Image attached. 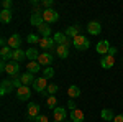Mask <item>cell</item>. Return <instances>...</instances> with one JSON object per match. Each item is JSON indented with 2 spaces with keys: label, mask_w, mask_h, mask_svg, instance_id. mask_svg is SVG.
Wrapping results in <instances>:
<instances>
[{
  "label": "cell",
  "mask_w": 123,
  "mask_h": 122,
  "mask_svg": "<svg viewBox=\"0 0 123 122\" xmlns=\"http://www.w3.org/2000/svg\"><path fill=\"white\" fill-rule=\"evenodd\" d=\"M53 122H57V121H53Z\"/></svg>",
  "instance_id": "cell-39"
},
{
  "label": "cell",
  "mask_w": 123,
  "mask_h": 122,
  "mask_svg": "<svg viewBox=\"0 0 123 122\" xmlns=\"http://www.w3.org/2000/svg\"><path fill=\"white\" fill-rule=\"evenodd\" d=\"M108 50H110V45H108L107 40H100V41L97 43V53H100L102 56H105V55L108 53Z\"/></svg>",
  "instance_id": "cell-16"
},
{
  "label": "cell",
  "mask_w": 123,
  "mask_h": 122,
  "mask_svg": "<svg viewBox=\"0 0 123 122\" xmlns=\"http://www.w3.org/2000/svg\"><path fill=\"white\" fill-rule=\"evenodd\" d=\"M26 69H28V73L35 74V73H38L39 69H41V65H39L38 61H30L28 65H26Z\"/></svg>",
  "instance_id": "cell-22"
},
{
  "label": "cell",
  "mask_w": 123,
  "mask_h": 122,
  "mask_svg": "<svg viewBox=\"0 0 123 122\" xmlns=\"http://www.w3.org/2000/svg\"><path fill=\"white\" fill-rule=\"evenodd\" d=\"M67 107H69L71 111L77 109V107H76V102H74V99H69V101H67Z\"/></svg>",
  "instance_id": "cell-33"
},
{
  "label": "cell",
  "mask_w": 123,
  "mask_h": 122,
  "mask_svg": "<svg viewBox=\"0 0 123 122\" xmlns=\"http://www.w3.org/2000/svg\"><path fill=\"white\" fill-rule=\"evenodd\" d=\"M57 18H59V15H57L56 10L53 8H46L44 12H43V20H44V23H54V22H57Z\"/></svg>",
  "instance_id": "cell-2"
},
{
  "label": "cell",
  "mask_w": 123,
  "mask_h": 122,
  "mask_svg": "<svg viewBox=\"0 0 123 122\" xmlns=\"http://www.w3.org/2000/svg\"><path fill=\"white\" fill-rule=\"evenodd\" d=\"M2 7H3V10H10V7H12V0H3V2H2Z\"/></svg>",
  "instance_id": "cell-32"
},
{
  "label": "cell",
  "mask_w": 123,
  "mask_h": 122,
  "mask_svg": "<svg viewBox=\"0 0 123 122\" xmlns=\"http://www.w3.org/2000/svg\"><path fill=\"white\" fill-rule=\"evenodd\" d=\"M64 122H72V121H64Z\"/></svg>",
  "instance_id": "cell-38"
},
{
  "label": "cell",
  "mask_w": 123,
  "mask_h": 122,
  "mask_svg": "<svg viewBox=\"0 0 123 122\" xmlns=\"http://www.w3.org/2000/svg\"><path fill=\"white\" fill-rule=\"evenodd\" d=\"M39 40H41V38H38L36 35H35V33H30L28 36H26V41H28V43H31V45H35V43H39Z\"/></svg>",
  "instance_id": "cell-30"
},
{
  "label": "cell",
  "mask_w": 123,
  "mask_h": 122,
  "mask_svg": "<svg viewBox=\"0 0 123 122\" xmlns=\"http://www.w3.org/2000/svg\"><path fill=\"white\" fill-rule=\"evenodd\" d=\"M13 89H15V86H13V81H12V79H3V81H2V86H0V94H2V96L12 93Z\"/></svg>",
  "instance_id": "cell-9"
},
{
  "label": "cell",
  "mask_w": 123,
  "mask_h": 122,
  "mask_svg": "<svg viewBox=\"0 0 123 122\" xmlns=\"http://www.w3.org/2000/svg\"><path fill=\"white\" fill-rule=\"evenodd\" d=\"M38 45H39V48H43V50L49 51V50H53V48H54L56 41H54V38H41Z\"/></svg>",
  "instance_id": "cell-11"
},
{
  "label": "cell",
  "mask_w": 123,
  "mask_h": 122,
  "mask_svg": "<svg viewBox=\"0 0 123 122\" xmlns=\"http://www.w3.org/2000/svg\"><path fill=\"white\" fill-rule=\"evenodd\" d=\"M26 58H28L30 61H38V58H39V51L36 50L35 46H31L26 50Z\"/></svg>",
  "instance_id": "cell-18"
},
{
  "label": "cell",
  "mask_w": 123,
  "mask_h": 122,
  "mask_svg": "<svg viewBox=\"0 0 123 122\" xmlns=\"http://www.w3.org/2000/svg\"><path fill=\"white\" fill-rule=\"evenodd\" d=\"M25 58H26V51H21V50H13V56H12V59H13V61L20 63V61H23Z\"/></svg>",
  "instance_id": "cell-21"
},
{
  "label": "cell",
  "mask_w": 123,
  "mask_h": 122,
  "mask_svg": "<svg viewBox=\"0 0 123 122\" xmlns=\"http://www.w3.org/2000/svg\"><path fill=\"white\" fill-rule=\"evenodd\" d=\"M30 96H31V89H30L28 86H21L17 89V97H18L20 101H28Z\"/></svg>",
  "instance_id": "cell-8"
},
{
  "label": "cell",
  "mask_w": 123,
  "mask_h": 122,
  "mask_svg": "<svg viewBox=\"0 0 123 122\" xmlns=\"http://www.w3.org/2000/svg\"><path fill=\"white\" fill-rule=\"evenodd\" d=\"M113 65H115V56L105 55V56H102V59H100V66H102L104 69H110Z\"/></svg>",
  "instance_id": "cell-15"
},
{
  "label": "cell",
  "mask_w": 123,
  "mask_h": 122,
  "mask_svg": "<svg viewBox=\"0 0 123 122\" xmlns=\"http://www.w3.org/2000/svg\"><path fill=\"white\" fill-rule=\"evenodd\" d=\"M46 104H48V107L49 109H56L57 107V99H56V96H49V97H46Z\"/></svg>",
  "instance_id": "cell-29"
},
{
  "label": "cell",
  "mask_w": 123,
  "mask_h": 122,
  "mask_svg": "<svg viewBox=\"0 0 123 122\" xmlns=\"http://www.w3.org/2000/svg\"><path fill=\"white\" fill-rule=\"evenodd\" d=\"M38 31L41 33L43 38H49V35H51V27H49L48 23H43L41 27H38Z\"/></svg>",
  "instance_id": "cell-24"
},
{
  "label": "cell",
  "mask_w": 123,
  "mask_h": 122,
  "mask_svg": "<svg viewBox=\"0 0 123 122\" xmlns=\"http://www.w3.org/2000/svg\"><path fill=\"white\" fill-rule=\"evenodd\" d=\"M107 55H110V56H115V55H117V48H112V46H110V50H108V53H107Z\"/></svg>",
  "instance_id": "cell-36"
},
{
  "label": "cell",
  "mask_w": 123,
  "mask_h": 122,
  "mask_svg": "<svg viewBox=\"0 0 123 122\" xmlns=\"http://www.w3.org/2000/svg\"><path fill=\"white\" fill-rule=\"evenodd\" d=\"M20 81H21V84L23 86H30V84H33L36 79H35V74H31V73H25V74H21L20 76Z\"/></svg>",
  "instance_id": "cell-17"
},
{
  "label": "cell",
  "mask_w": 123,
  "mask_h": 122,
  "mask_svg": "<svg viewBox=\"0 0 123 122\" xmlns=\"http://www.w3.org/2000/svg\"><path fill=\"white\" fill-rule=\"evenodd\" d=\"M67 94H69V97H71V99L79 97V96H80V89H79L76 84H72V86H69V87H67Z\"/></svg>",
  "instance_id": "cell-25"
},
{
  "label": "cell",
  "mask_w": 123,
  "mask_h": 122,
  "mask_svg": "<svg viewBox=\"0 0 123 122\" xmlns=\"http://www.w3.org/2000/svg\"><path fill=\"white\" fill-rule=\"evenodd\" d=\"M35 122H49V121H48L46 115H41V114H39L38 117H36V121H35Z\"/></svg>",
  "instance_id": "cell-34"
},
{
  "label": "cell",
  "mask_w": 123,
  "mask_h": 122,
  "mask_svg": "<svg viewBox=\"0 0 123 122\" xmlns=\"http://www.w3.org/2000/svg\"><path fill=\"white\" fill-rule=\"evenodd\" d=\"M30 22H31L33 27H41V25L44 23V20H43V12L35 10V12L31 13V17H30Z\"/></svg>",
  "instance_id": "cell-6"
},
{
  "label": "cell",
  "mask_w": 123,
  "mask_h": 122,
  "mask_svg": "<svg viewBox=\"0 0 123 122\" xmlns=\"http://www.w3.org/2000/svg\"><path fill=\"white\" fill-rule=\"evenodd\" d=\"M54 41H56L57 46H59V45H66V46L72 45V41L66 36V33H61V31H57L56 35H54Z\"/></svg>",
  "instance_id": "cell-10"
},
{
  "label": "cell",
  "mask_w": 123,
  "mask_h": 122,
  "mask_svg": "<svg viewBox=\"0 0 123 122\" xmlns=\"http://www.w3.org/2000/svg\"><path fill=\"white\" fill-rule=\"evenodd\" d=\"M46 87H48V79L44 78V76L38 78V79L33 83V89H35L36 93H39V94L44 93V91H46Z\"/></svg>",
  "instance_id": "cell-3"
},
{
  "label": "cell",
  "mask_w": 123,
  "mask_h": 122,
  "mask_svg": "<svg viewBox=\"0 0 123 122\" xmlns=\"http://www.w3.org/2000/svg\"><path fill=\"white\" fill-rule=\"evenodd\" d=\"M113 122H123V115H122V114H120V115H115Z\"/></svg>",
  "instance_id": "cell-37"
},
{
  "label": "cell",
  "mask_w": 123,
  "mask_h": 122,
  "mask_svg": "<svg viewBox=\"0 0 123 122\" xmlns=\"http://www.w3.org/2000/svg\"><path fill=\"white\" fill-rule=\"evenodd\" d=\"M56 53H57V56L61 58V59H64V58L69 56V46H66V45H59V46L56 48Z\"/></svg>",
  "instance_id": "cell-20"
},
{
  "label": "cell",
  "mask_w": 123,
  "mask_h": 122,
  "mask_svg": "<svg viewBox=\"0 0 123 122\" xmlns=\"http://www.w3.org/2000/svg\"><path fill=\"white\" fill-rule=\"evenodd\" d=\"M72 45H74L76 50H79V51H85V50H89V46H90V41H89L84 35H79V36H76L72 40Z\"/></svg>",
  "instance_id": "cell-1"
},
{
  "label": "cell",
  "mask_w": 123,
  "mask_h": 122,
  "mask_svg": "<svg viewBox=\"0 0 123 122\" xmlns=\"http://www.w3.org/2000/svg\"><path fill=\"white\" fill-rule=\"evenodd\" d=\"M18 71H20V63H17V61H8L7 63V69H5V73L10 76H13V78H17L18 76Z\"/></svg>",
  "instance_id": "cell-4"
},
{
  "label": "cell",
  "mask_w": 123,
  "mask_h": 122,
  "mask_svg": "<svg viewBox=\"0 0 123 122\" xmlns=\"http://www.w3.org/2000/svg\"><path fill=\"white\" fill-rule=\"evenodd\" d=\"M100 117H102L104 121H113V119H115V114H113V111H112V109H102Z\"/></svg>",
  "instance_id": "cell-26"
},
{
  "label": "cell",
  "mask_w": 123,
  "mask_h": 122,
  "mask_svg": "<svg viewBox=\"0 0 123 122\" xmlns=\"http://www.w3.org/2000/svg\"><path fill=\"white\" fill-rule=\"evenodd\" d=\"M66 36L71 38V40H74L76 36H79V27H69L66 30Z\"/></svg>",
  "instance_id": "cell-27"
},
{
  "label": "cell",
  "mask_w": 123,
  "mask_h": 122,
  "mask_svg": "<svg viewBox=\"0 0 123 122\" xmlns=\"http://www.w3.org/2000/svg\"><path fill=\"white\" fill-rule=\"evenodd\" d=\"M38 63H39L41 66H46V68H49V66H51V63H53V55H51L49 51H44V53H39Z\"/></svg>",
  "instance_id": "cell-7"
},
{
  "label": "cell",
  "mask_w": 123,
  "mask_h": 122,
  "mask_svg": "<svg viewBox=\"0 0 123 122\" xmlns=\"http://www.w3.org/2000/svg\"><path fill=\"white\" fill-rule=\"evenodd\" d=\"M20 45H21V36H20L18 33H13L8 38V46L12 50H20Z\"/></svg>",
  "instance_id": "cell-12"
},
{
  "label": "cell",
  "mask_w": 123,
  "mask_h": 122,
  "mask_svg": "<svg viewBox=\"0 0 123 122\" xmlns=\"http://www.w3.org/2000/svg\"><path fill=\"white\" fill-rule=\"evenodd\" d=\"M54 93H57V84H48L46 91L41 94V96H44V97H49V96H54Z\"/></svg>",
  "instance_id": "cell-28"
},
{
  "label": "cell",
  "mask_w": 123,
  "mask_h": 122,
  "mask_svg": "<svg viewBox=\"0 0 123 122\" xmlns=\"http://www.w3.org/2000/svg\"><path fill=\"white\" fill-rule=\"evenodd\" d=\"M53 117H54V121H57V122H64V119H66V109L61 107V106H57L56 109L53 111Z\"/></svg>",
  "instance_id": "cell-14"
},
{
  "label": "cell",
  "mask_w": 123,
  "mask_h": 122,
  "mask_svg": "<svg viewBox=\"0 0 123 122\" xmlns=\"http://www.w3.org/2000/svg\"><path fill=\"white\" fill-rule=\"evenodd\" d=\"M0 22L2 23H10L12 22V12L2 8V12H0Z\"/></svg>",
  "instance_id": "cell-23"
},
{
  "label": "cell",
  "mask_w": 123,
  "mask_h": 122,
  "mask_svg": "<svg viewBox=\"0 0 123 122\" xmlns=\"http://www.w3.org/2000/svg\"><path fill=\"white\" fill-rule=\"evenodd\" d=\"M44 78H49V79H51V78H53V76H54V69H53V68H51V66H49V68H46V69H44Z\"/></svg>",
  "instance_id": "cell-31"
},
{
  "label": "cell",
  "mask_w": 123,
  "mask_h": 122,
  "mask_svg": "<svg viewBox=\"0 0 123 122\" xmlns=\"http://www.w3.org/2000/svg\"><path fill=\"white\" fill-rule=\"evenodd\" d=\"M71 121L72 122H82L84 121V112L80 109H74L71 111Z\"/></svg>",
  "instance_id": "cell-19"
},
{
  "label": "cell",
  "mask_w": 123,
  "mask_h": 122,
  "mask_svg": "<svg viewBox=\"0 0 123 122\" xmlns=\"http://www.w3.org/2000/svg\"><path fill=\"white\" fill-rule=\"evenodd\" d=\"M43 5H44L46 8H51V5H53V0H44V2H43Z\"/></svg>",
  "instance_id": "cell-35"
},
{
  "label": "cell",
  "mask_w": 123,
  "mask_h": 122,
  "mask_svg": "<svg viewBox=\"0 0 123 122\" xmlns=\"http://www.w3.org/2000/svg\"><path fill=\"white\" fill-rule=\"evenodd\" d=\"M87 31L90 33V35H100V31H102V25L98 23V22H89V25H87Z\"/></svg>",
  "instance_id": "cell-13"
},
{
  "label": "cell",
  "mask_w": 123,
  "mask_h": 122,
  "mask_svg": "<svg viewBox=\"0 0 123 122\" xmlns=\"http://www.w3.org/2000/svg\"><path fill=\"white\" fill-rule=\"evenodd\" d=\"M38 115H39V106L36 102H30L28 104V119L31 122H35Z\"/></svg>",
  "instance_id": "cell-5"
}]
</instances>
